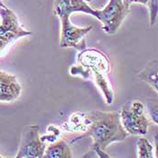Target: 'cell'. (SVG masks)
Returning <instances> with one entry per match:
<instances>
[{
  "mask_svg": "<svg viewBox=\"0 0 158 158\" xmlns=\"http://www.w3.org/2000/svg\"><path fill=\"white\" fill-rule=\"evenodd\" d=\"M137 157L153 158L155 157L154 146L146 137H140L137 140Z\"/></svg>",
  "mask_w": 158,
  "mask_h": 158,
  "instance_id": "7c38bea8",
  "label": "cell"
},
{
  "mask_svg": "<svg viewBox=\"0 0 158 158\" xmlns=\"http://www.w3.org/2000/svg\"><path fill=\"white\" fill-rule=\"evenodd\" d=\"M130 8L123 0H110L108 5L99 9L97 19L102 24V29L107 35H115L120 28Z\"/></svg>",
  "mask_w": 158,
  "mask_h": 158,
  "instance_id": "5b68a950",
  "label": "cell"
},
{
  "mask_svg": "<svg viewBox=\"0 0 158 158\" xmlns=\"http://www.w3.org/2000/svg\"><path fill=\"white\" fill-rule=\"evenodd\" d=\"M78 62L70 70L73 76H81L84 79H92L100 89L107 104L114 101V91L110 84L109 73L110 62L108 56L96 48H85L78 53Z\"/></svg>",
  "mask_w": 158,
  "mask_h": 158,
  "instance_id": "7a4b0ae2",
  "label": "cell"
},
{
  "mask_svg": "<svg viewBox=\"0 0 158 158\" xmlns=\"http://www.w3.org/2000/svg\"><path fill=\"white\" fill-rule=\"evenodd\" d=\"M3 157V156H0V158H2Z\"/></svg>",
  "mask_w": 158,
  "mask_h": 158,
  "instance_id": "d6986e66",
  "label": "cell"
},
{
  "mask_svg": "<svg viewBox=\"0 0 158 158\" xmlns=\"http://www.w3.org/2000/svg\"><path fill=\"white\" fill-rule=\"evenodd\" d=\"M4 6V4H3V2L0 0V6Z\"/></svg>",
  "mask_w": 158,
  "mask_h": 158,
  "instance_id": "e0dca14e",
  "label": "cell"
},
{
  "mask_svg": "<svg viewBox=\"0 0 158 158\" xmlns=\"http://www.w3.org/2000/svg\"><path fill=\"white\" fill-rule=\"evenodd\" d=\"M81 12L98 17V9H94L88 5L86 0H54L53 14L59 17H71L72 14Z\"/></svg>",
  "mask_w": 158,
  "mask_h": 158,
  "instance_id": "ba28073f",
  "label": "cell"
},
{
  "mask_svg": "<svg viewBox=\"0 0 158 158\" xmlns=\"http://www.w3.org/2000/svg\"><path fill=\"white\" fill-rule=\"evenodd\" d=\"M138 77L158 93V59L149 61L139 73Z\"/></svg>",
  "mask_w": 158,
  "mask_h": 158,
  "instance_id": "8fae6325",
  "label": "cell"
},
{
  "mask_svg": "<svg viewBox=\"0 0 158 158\" xmlns=\"http://www.w3.org/2000/svg\"><path fill=\"white\" fill-rule=\"evenodd\" d=\"M120 120L125 130L131 135H145L148 132L150 120L145 105L139 100L127 102L120 111Z\"/></svg>",
  "mask_w": 158,
  "mask_h": 158,
  "instance_id": "3957f363",
  "label": "cell"
},
{
  "mask_svg": "<svg viewBox=\"0 0 158 158\" xmlns=\"http://www.w3.org/2000/svg\"><path fill=\"white\" fill-rule=\"evenodd\" d=\"M61 48H74L82 51L86 48V35L93 29L92 25L79 27L71 22V17H61Z\"/></svg>",
  "mask_w": 158,
  "mask_h": 158,
  "instance_id": "52a82bcc",
  "label": "cell"
},
{
  "mask_svg": "<svg viewBox=\"0 0 158 158\" xmlns=\"http://www.w3.org/2000/svg\"><path fill=\"white\" fill-rule=\"evenodd\" d=\"M147 6H148V10H149L150 25L154 26L156 23L158 15V0H148Z\"/></svg>",
  "mask_w": 158,
  "mask_h": 158,
  "instance_id": "5bb4252c",
  "label": "cell"
},
{
  "mask_svg": "<svg viewBox=\"0 0 158 158\" xmlns=\"http://www.w3.org/2000/svg\"><path fill=\"white\" fill-rule=\"evenodd\" d=\"M146 110L150 119L158 125V98H150L146 101Z\"/></svg>",
  "mask_w": 158,
  "mask_h": 158,
  "instance_id": "4fadbf2b",
  "label": "cell"
},
{
  "mask_svg": "<svg viewBox=\"0 0 158 158\" xmlns=\"http://www.w3.org/2000/svg\"><path fill=\"white\" fill-rule=\"evenodd\" d=\"M44 158H72L73 153L71 146L65 140H56L46 147Z\"/></svg>",
  "mask_w": 158,
  "mask_h": 158,
  "instance_id": "30bf717a",
  "label": "cell"
},
{
  "mask_svg": "<svg viewBox=\"0 0 158 158\" xmlns=\"http://www.w3.org/2000/svg\"><path fill=\"white\" fill-rule=\"evenodd\" d=\"M0 57L7 48L20 38L32 35V32L21 25L16 15L5 5L0 6Z\"/></svg>",
  "mask_w": 158,
  "mask_h": 158,
  "instance_id": "277c9868",
  "label": "cell"
},
{
  "mask_svg": "<svg viewBox=\"0 0 158 158\" xmlns=\"http://www.w3.org/2000/svg\"><path fill=\"white\" fill-rule=\"evenodd\" d=\"M155 140V157L158 158V133L154 135Z\"/></svg>",
  "mask_w": 158,
  "mask_h": 158,
  "instance_id": "2e32d148",
  "label": "cell"
},
{
  "mask_svg": "<svg viewBox=\"0 0 158 158\" xmlns=\"http://www.w3.org/2000/svg\"><path fill=\"white\" fill-rule=\"evenodd\" d=\"M39 131L37 125H29L24 127L15 158L44 157L46 145L40 136Z\"/></svg>",
  "mask_w": 158,
  "mask_h": 158,
  "instance_id": "8992f818",
  "label": "cell"
},
{
  "mask_svg": "<svg viewBox=\"0 0 158 158\" xmlns=\"http://www.w3.org/2000/svg\"><path fill=\"white\" fill-rule=\"evenodd\" d=\"M22 86L11 73L0 70V102H12L20 97Z\"/></svg>",
  "mask_w": 158,
  "mask_h": 158,
  "instance_id": "9c48e42d",
  "label": "cell"
},
{
  "mask_svg": "<svg viewBox=\"0 0 158 158\" xmlns=\"http://www.w3.org/2000/svg\"><path fill=\"white\" fill-rule=\"evenodd\" d=\"M124 3L130 7V6L134 3H136V4H141V5H147L148 3V0H123Z\"/></svg>",
  "mask_w": 158,
  "mask_h": 158,
  "instance_id": "9a60e30c",
  "label": "cell"
},
{
  "mask_svg": "<svg viewBox=\"0 0 158 158\" xmlns=\"http://www.w3.org/2000/svg\"><path fill=\"white\" fill-rule=\"evenodd\" d=\"M86 1H88V2H91L92 0H86Z\"/></svg>",
  "mask_w": 158,
  "mask_h": 158,
  "instance_id": "ac0fdd59",
  "label": "cell"
},
{
  "mask_svg": "<svg viewBox=\"0 0 158 158\" xmlns=\"http://www.w3.org/2000/svg\"><path fill=\"white\" fill-rule=\"evenodd\" d=\"M87 127L85 133L72 140V144L91 137V151L100 158L110 157L106 149L112 143L124 141L129 135L125 130L118 111L92 110L85 113Z\"/></svg>",
  "mask_w": 158,
  "mask_h": 158,
  "instance_id": "6da1fadb",
  "label": "cell"
}]
</instances>
